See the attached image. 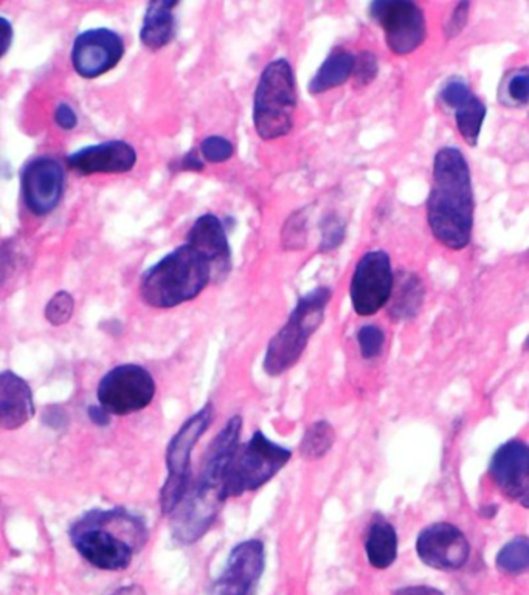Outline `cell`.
I'll use <instances>...</instances> for the list:
<instances>
[{
	"mask_svg": "<svg viewBox=\"0 0 529 595\" xmlns=\"http://www.w3.org/2000/svg\"><path fill=\"white\" fill-rule=\"evenodd\" d=\"M365 552L370 565L379 571L390 568L398 557V535L395 527L382 516H376L368 527Z\"/></svg>",
	"mask_w": 529,
	"mask_h": 595,
	"instance_id": "cell-22",
	"label": "cell"
},
{
	"mask_svg": "<svg viewBox=\"0 0 529 595\" xmlns=\"http://www.w3.org/2000/svg\"><path fill=\"white\" fill-rule=\"evenodd\" d=\"M111 595H146V591L142 586L137 585V583H132V585L118 588L117 591L112 592Z\"/></svg>",
	"mask_w": 529,
	"mask_h": 595,
	"instance_id": "cell-39",
	"label": "cell"
},
{
	"mask_svg": "<svg viewBox=\"0 0 529 595\" xmlns=\"http://www.w3.org/2000/svg\"><path fill=\"white\" fill-rule=\"evenodd\" d=\"M297 84L287 59H275L261 73L253 101V124L263 140H275L291 132L297 109Z\"/></svg>",
	"mask_w": 529,
	"mask_h": 595,
	"instance_id": "cell-6",
	"label": "cell"
},
{
	"mask_svg": "<svg viewBox=\"0 0 529 595\" xmlns=\"http://www.w3.org/2000/svg\"><path fill=\"white\" fill-rule=\"evenodd\" d=\"M235 148L232 143L224 137H213L205 138L201 145V154L204 155V159L210 163H222L232 157Z\"/></svg>",
	"mask_w": 529,
	"mask_h": 595,
	"instance_id": "cell-30",
	"label": "cell"
},
{
	"mask_svg": "<svg viewBox=\"0 0 529 595\" xmlns=\"http://www.w3.org/2000/svg\"><path fill=\"white\" fill-rule=\"evenodd\" d=\"M187 244L196 248L213 267V278L221 281L230 272L229 241L225 236L224 227L218 217L213 214H204L194 222L193 228L188 233Z\"/></svg>",
	"mask_w": 529,
	"mask_h": 595,
	"instance_id": "cell-19",
	"label": "cell"
},
{
	"mask_svg": "<svg viewBox=\"0 0 529 595\" xmlns=\"http://www.w3.org/2000/svg\"><path fill=\"white\" fill-rule=\"evenodd\" d=\"M424 286L415 273L402 272L395 279V289L390 298V315L395 320L416 317L424 303Z\"/></svg>",
	"mask_w": 529,
	"mask_h": 595,
	"instance_id": "cell-24",
	"label": "cell"
},
{
	"mask_svg": "<svg viewBox=\"0 0 529 595\" xmlns=\"http://www.w3.org/2000/svg\"><path fill=\"white\" fill-rule=\"evenodd\" d=\"M469 8H471L469 2H460L457 7L453 8L449 21L446 22V27H444V35H446L447 39L457 38L461 31L464 30L467 19H469Z\"/></svg>",
	"mask_w": 529,
	"mask_h": 595,
	"instance_id": "cell-32",
	"label": "cell"
},
{
	"mask_svg": "<svg viewBox=\"0 0 529 595\" xmlns=\"http://www.w3.org/2000/svg\"><path fill=\"white\" fill-rule=\"evenodd\" d=\"M211 420H213V405L207 403L202 410L185 420L182 427L171 437L170 444L166 448L168 476L160 490L159 498L160 512L163 515H173L180 504L184 503L190 489L191 454L205 431L210 428Z\"/></svg>",
	"mask_w": 529,
	"mask_h": 595,
	"instance_id": "cell-7",
	"label": "cell"
},
{
	"mask_svg": "<svg viewBox=\"0 0 529 595\" xmlns=\"http://www.w3.org/2000/svg\"><path fill=\"white\" fill-rule=\"evenodd\" d=\"M336 442V430L328 420H317L309 425L301 439L300 454L308 461L322 459Z\"/></svg>",
	"mask_w": 529,
	"mask_h": 595,
	"instance_id": "cell-25",
	"label": "cell"
},
{
	"mask_svg": "<svg viewBox=\"0 0 529 595\" xmlns=\"http://www.w3.org/2000/svg\"><path fill=\"white\" fill-rule=\"evenodd\" d=\"M354 66H356V56L353 53L345 49L332 50L331 55L325 59L309 83V92L312 95H319L342 86L353 76Z\"/></svg>",
	"mask_w": 529,
	"mask_h": 595,
	"instance_id": "cell-23",
	"label": "cell"
},
{
	"mask_svg": "<svg viewBox=\"0 0 529 595\" xmlns=\"http://www.w3.org/2000/svg\"><path fill=\"white\" fill-rule=\"evenodd\" d=\"M489 473L506 496L529 509V445L506 442L492 456Z\"/></svg>",
	"mask_w": 529,
	"mask_h": 595,
	"instance_id": "cell-16",
	"label": "cell"
},
{
	"mask_svg": "<svg viewBox=\"0 0 529 595\" xmlns=\"http://www.w3.org/2000/svg\"><path fill=\"white\" fill-rule=\"evenodd\" d=\"M441 101L455 111V123L464 142L475 146L485 123L486 106L464 81L452 80L441 89Z\"/></svg>",
	"mask_w": 529,
	"mask_h": 595,
	"instance_id": "cell-18",
	"label": "cell"
},
{
	"mask_svg": "<svg viewBox=\"0 0 529 595\" xmlns=\"http://www.w3.org/2000/svg\"><path fill=\"white\" fill-rule=\"evenodd\" d=\"M177 2H151L143 19L140 39L146 49L160 50L170 44L174 38L173 8Z\"/></svg>",
	"mask_w": 529,
	"mask_h": 595,
	"instance_id": "cell-21",
	"label": "cell"
},
{
	"mask_svg": "<svg viewBox=\"0 0 529 595\" xmlns=\"http://www.w3.org/2000/svg\"><path fill=\"white\" fill-rule=\"evenodd\" d=\"M36 413L33 391L16 372L0 374V427L14 431L24 427Z\"/></svg>",
	"mask_w": 529,
	"mask_h": 595,
	"instance_id": "cell-20",
	"label": "cell"
},
{
	"mask_svg": "<svg viewBox=\"0 0 529 595\" xmlns=\"http://www.w3.org/2000/svg\"><path fill=\"white\" fill-rule=\"evenodd\" d=\"M64 169L58 160L38 157L22 171V196L28 210L36 216L52 213L64 194Z\"/></svg>",
	"mask_w": 529,
	"mask_h": 595,
	"instance_id": "cell-15",
	"label": "cell"
},
{
	"mask_svg": "<svg viewBox=\"0 0 529 595\" xmlns=\"http://www.w3.org/2000/svg\"><path fill=\"white\" fill-rule=\"evenodd\" d=\"M525 349H526V351H529V335H528V338H526V341H525Z\"/></svg>",
	"mask_w": 529,
	"mask_h": 595,
	"instance_id": "cell-40",
	"label": "cell"
},
{
	"mask_svg": "<svg viewBox=\"0 0 529 595\" xmlns=\"http://www.w3.org/2000/svg\"><path fill=\"white\" fill-rule=\"evenodd\" d=\"M87 414H89V419L92 420L97 427H108V425L111 424V414L104 410L101 405L89 406Z\"/></svg>",
	"mask_w": 529,
	"mask_h": 595,
	"instance_id": "cell-35",
	"label": "cell"
},
{
	"mask_svg": "<svg viewBox=\"0 0 529 595\" xmlns=\"http://www.w3.org/2000/svg\"><path fill=\"white\" fill-rule=\"evenodd\" d=\"M505 95L511 100L512 106L529 104V67L514 70L506 76Z\"/></svg>",
	"mask_w": 529,
	"mask_h": 595,
	"instance_id": "cell-27",
	"label": "cell"
},
{
	"mask_svg": "<svg viewBox=\"0 0 529 595\" xmlns=\"http://www.w3.org/2000/svg\"><path fill=\"white\" fill-rule=\"evenodd\" d=\"M0 28H2V41H4V45H2V55L0 56H4L5 53L8 52V49H10L13 30H11L10 22L5 18L0 19Z\"/></svg>",
	"mask_w": 529,
	"mask_h": 595,
	"instance_id": "cell-37",
	"label": "cell"
},
{
	"mask_svg": "<svg viewBox=\"0 0 529 595\" xmlns=\"http://www.w3.org/2000/svg\"><path fill=\"white\" fill-rule=\"evenodd\" d=\"M182 169H188V171H202V169H204V163L196 157V152L193 151L182 160Z\"/></svg>",
	"mask_w": 529,
	"mask_h": 595,
	"instance_id": "cell-38",
	"label": "cell"
},
{
	"mask_svg": "<svg viewBox=\"0 0 529 595\" xmlns=\"http://www.w3.org/2000/svg\"><path fill=\"white\" fill-rule=\"evenodd\" d=\"M370 16L381 25L390 52L410 55L426 41L424 11L410 0H376L370 5Z\"/></svg>",
	"mask_w": 529,
	"mask_h": 595,
	"instance_id": "cell-10",
	"label": "cell"
},
{
	"mask_svg": "<svg viewBox=\"0 0 529 595\" xmlns=\"http://www.w3.org/2000/svg\"><path fill=\"white\" fill-rule=\"evenodd\" d=\"M498 571L508 575H520L529 571V538L517 537L506 543L495 560Z\"/></svg>",
	"mask_w": 529,
	"mask_h": 595,
	"instance_id": "cell-26",
	"label": "cell"
},
{
	"mask_svg": "<svg viewBox=\"0 0 529 595\" xmlns=\"http://www.w3.org/2000/svg\"><path fill=\"white\" fill-rule=\"evenodd\" d=\"M395 289V275L390 256L382 250L365 253L354 269L350 296L354 312L360 317H371L390 303Z\"/></svg>",
	"mask_w": 529,
	"mask_h": 595,
	"instance_id": "cell-11",
	"label": "cell"
},
{
	"mask_svg": "<svg viewBox=\"0 0 529 595\" xmlns=\"http://www.w3.org/2000/svg\"><path fill=\"white\" fill-rule=\"evenodd\" d=\"M55 121L59 128L70 131V129H73L75 126H77L78 118L72 107H70L69 104L63 103L59 104L58 109H56Z\"/></svg>",
	"mask_w": 529,
	"mask_h": 595,
	"instance_id": "cell-34",
	"label": "cell"
},
{
	"mask_svg": "<svg viewBox=\"0 0 529 595\" xmlns=\"http://www.w3.org/2000/svg\"><path fill=\"white\" fill-rule=\"evenodd\" d=\"M73 549L94 568L125 571L134 555L149 540V530L140 516L123 507L92 509L73 521L69 529Z\"/></svg>",
	"mask_w": 529,
	"mask_h": 595,
	"instance_id": "cell-3",
	"label": "cell"
},
{
	"mask_svg": "<svg viewBox=\"0 0 529 595\" xmlns=\"http://www.w3.org/2000/svg\"><path fill=\"white\" fill-rule=\"evenodd\" d=\"M292 451L270 441L261 430H256L246 444L236 451L227 482L229 498L256 492L289 464Z\"/></svg>",
	"mask_w": 529,
	"mask_h": 595,
	"instance_id": "cell-8",
	"label": "cell"
},
{
	"mask_svg": "<svg viewBox=\"0 0 529 595\" xmlns=\"http://www.w3.org/2000/svg\"><path fill=\"white\" fill-rule=\"evenodd\" d=\"M393 595H444L440 589L430 588V586H407V588L398 589Z\"/></svg>",
	"mask_w": 529,
	"mask_h": 595,
	"instance_id": "cell-36",
	"label": "cell"
},
{
	"mask_svg": "<svg viewBox=\"0 0 529 595\" xmlns=\"http://www.w3.org/2000/svg\"><path fill=\"white\" fill-rule=\"evenodd\" d=\"M264 569L266 547L263 541L252 538L236 544L208 595H256Z\"/></svg>",
	"mask_w": 529,
	"mask_h": 595,
	"instance_id": "cell-12",
	"label": "cell"
},
{
	"mask_svg": "<svg viewBox=\"0 0 529 595\" xmlns=\"http://www.w3.org/2000/svg\"><path fill=\"white\" fill-rule=\"evenodd\" d=\"M75 301L67 292H58L45 307V318L52 326H63L72 318Z\"/></svg>",
	"mask_w": 529,
	"mask_h": 595,
	"instance_id": "cell-28",
	"label": "cell"
},
{
	"mask_svg": "<svg viewBox=\"0 0 529 595\" xmlns=\"http://www.w3.org/2000/svg\"><path fill=\"white\" fill-rule=\"evenodd\" d=\"M343 236H345V227H343L342 222L336 217H331L326 222L325 230H323V250H332V248L339 247L340 242L343 241Z\"/></svg>",
	"mask_w": 529,
	"mask_h": 595,
	"instance_id": "cell-33",
	"label": "cell"
},
{
	"mask_svg": "<svg viewBox=\"0 0 529 595\" xmlns=\"http://www.w3.org/2000/svg\"><path fill=\"white\" fill-rule=\"evenodd\" d=\"M471 169L458 148H443L433 162L432 190L427 199V222L436 241L450 250L469 245L474 228Z\"/></svg>",
	"mask_w": 529,
	"mask_h": 595,
	"instance_id": "cell-2",
	"label": "cell"
},
{
	"mask_svg": "<svg viewBox=\"0 0 529 595\" xmlns=\"http://www.w3.org/2000/svg\"><path fill=\"white\" fill-rule=\"evenodd\" d=\"M137 163L135 149L122 140L87 146L67 157V165L84 176L129 172Z\"/></svg>",
	"mask_w": 529,
	"mask_h": 595,
	"instance_id": "cell-17",
	"label": "cell"
},
{
	"mask_svg": "<svg viewBox=\"0 0 529 595\" xmlns=\"http://www.w3.org/2000/svg\"><path fill=\"white\" fill-rule=\"evenodd\" d=\"M125 55L122 36L109 28H94L81 33L72 47L73 69L92 80L114 69Z\"/></svg>",
	"mask_w": 529,
	"mask_h": 595,
	"instance_id": "cell-13",
	"label": "cell"
},
{
	"mask_svg": "<svg viewBox=\"0 0 529 595\" xmlns=\"http://www.w3.org/2000/svg\"><path fill=\"white\" fill-rule=\"evenodd\" d=\"M241 433L243 417L233 416L208 447L198 481L188 490L184 503L173 513L171 535L180 546L198 543L218 520L229 498L227 482Z\"/></svg>",
	"mask_w": 529,
	"mask_h": 595,
	"instance_id": "cell-1",
	"label": "cell"
},
{
	"mask_svg": "<svg viewBox=\"0 0 529 595\" xmlns=\"http://www.w3.org/2000/svg\"><path fill=\"white\" fill-rule=\"evenodd\" d=\"M416 552L422 563L438 571H457L466 565L471 544L458 527L436 523L426 527L416 541Z\"/></svg>",
	"mask_w": 529,
	"mask_h": 595,
	"instance_id": "cell-14",
	"label": "cell"
},
{
	"mask_svg": "<svg viewBox=\"0 0 529 595\" xmlns=\"http://www.w3.org/2000/svg\"><path fill=\"white\" fill-rule=\"evenodd\" d=\"M213 279L210 262L190 244L180 245L146 270L140 296L146 306L171 309L194 300Z\"/></svg>",
	"mask_w": 529,
	"mask_h": 595,
	"instance_id": "cell-4",
	"label": "cell"
},
{
	"mask_svg": "<svg viewBox=\"0 0 529 595\" xmlns=\"http://www.w3.org/2000/svg\"><path fill=\"white\" fill-rule=\"evenodd\" d=\"M379 73V64L377 58L371 52H362L356 56V66H354V83L356 86L365 87L376 80Z\"/></svg>",
	"mask_w": 529,
	"mask_h": 595,
	"instance_id": "cell-31",
	"label": "cell"
},
{
	"mask_svg": "<svg viewBox=\"0 0 529 595\" xmlns=\"http://www.w3.org/2000/svg\"><path fill=\"white\" fill-rule=\"evenodd\" d=\"M357 341H359L362 357L371 360V358H376L377 355L381 354L382 348H384L385 335L379 327L367 324V326L360 327V331L357 332Z\"/></svg>",
	"mask_w": 529,
	"mask_h": 595,
	"instance_id": "cell-29",
	"label": "cell"
},
{
	"mask_svg": "<svg viewBox=\"0 0 529 595\" xmlns=\"http://www.w3.org/2000/svg\"><path fill=\"white\" fill-rule=\"evenodd\" d=\"M156 382L148 369L134 363L115 366L98 383V405L111 416H129L151 405Z\"/></svg>",
	"mask_w": 529,
	"mask_h": 595,
	"instance_id": "cell-9",
	"label": "cell"
},
{
	"mask_svg": "<svg viewBox=\"0 0 529 595\" xmlns=\"http://www.w3.org/2000/svg\"><path fill=\"white\" fill-rule=\"evenodd\" d=\"M331 295L328 287H317L301 296L287 323L267 346L263 363L267 375L278 377L297 365L312 335L325 320Z\"/></svg>",
	"mask_w": 529,
	"mask_h": 595,
	"instance_id": "cell-5",
	"label": "cell"
}]
</instances>
